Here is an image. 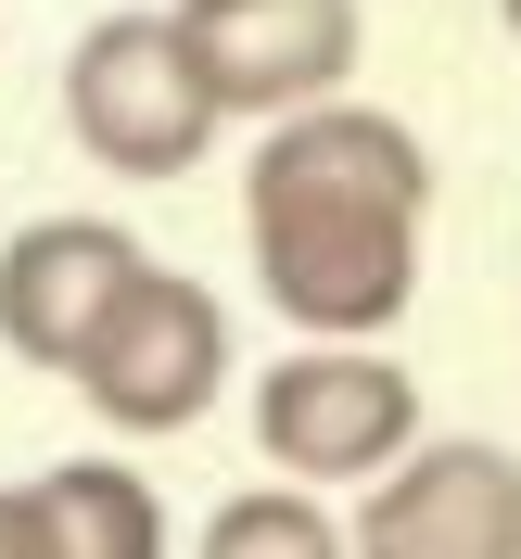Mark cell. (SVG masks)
I'll use <instances>...</instances> for the list:
<instances>
[{
	"label": "cell",
	"instance_id": "obj_1",
	"mask_svg": "<svg viewBox=\"0 0 521 559\" xmlns=\"http://www.w3.org/2000/svg\"><path fill=\"white\" fill-rule=\"evenodd\" d=\"M419 216H433V153L382 103H306L242 166L254 293L306 344H382L419 306Z\"/></svg>",
	"mask_w": 521,
	"mask_h": 559
},
{
	"label": "cell",
	"instance_id": "obj_2",
	"mask_svg": "<svg viewBox=\"0 0 521 559\" xmlns=\"http://www.w3.org/2000/svg\"><path fill=\"white\" fill-rule=\"evenodd\" d=\"M64 128L103 178H191L229 128L216 76L191 64L178 13H103L64 51Z\"/></svg>",
	"mask_w": 521,
	"mask_h": 559
},
{
	"label": "cell",
	"instance_id": "obj_3",
	"mask_svg": "<svg viewBox=\"0 0 521 559\" xmlns=\"http://www.w3.org/2000/svg\"><path fill=\"white\" fill-rule=\"evenodd\" d=\"M254 445L280 484H382L419 445V382L382 344H293L254 369Z\"/></svg>",
	"mask_w": 521,
	"mask_h": 559
},
{
	"label": "cell",
	"instance_id": "obj_4",
	"mask_svg": "<svg viewBox=\"0 0 521 559\" xmlns=\"http://www.w3.org/2000/svg\"><path fill=\"white\" fill-rule=\"evenodd\" d=\"M76 394H90L103 432H140V445L191 432V419L229 394V306H216L191 267L153 254V267L128 280V306L103 318V344L76 356Z\"/></svg>",
	"mask_w": 521,
	"mask_h": 559
},
{
	"label": "cell",
	"instance_id": "obj_5",
	"mask_svg": "<svg viewBox=\"0 0 521 559\" xmlns=\"http://www.w3.org/2000/svg\"><path fill=\"white\" fill-rule=\"evenodd\" d=\"M356 559H521V457L484 432L407 445L382 484H356Z\"/></svg>",
	"mask_w": 521,
	"mask_h": 559
},
{
	"label": "cell",
	"instance_id": "obj_6",
	"mask_svg": "<svg viewBox=\"0 0 521 559\" xmlns=\"http://www.w3.org/2000/svg\"><path fill=\"white\" fill-rule=\"evenodd\" d=\"M178 38H191V64L216 76V103L280 128V115L306 103H344L356 76V0H178Z\"/></svg>",
	"mask_w": 521,
	"mask_h": 559
},
{
	"label": "cell",
	"instance_id": "obj_7",
	"mask_svg": "<svg viewBox=\"0 0 521 559\" xmlns=\"http://www.w3.org/2000/svg\"><path fill=\"white\" fill-rule=\"evenodd\" d=\"M153 254L115 229V216H26L13 242H0V344L26 356V369H64L103 344V318L128 306V280Z\"/></svg>",
	"mask_w": 521,
	"mask_h": 559
},
{
	"label": "cell",
	"instance_id": "obj_8",
	"mask_svg": "<svg viewBox=\"0 0 521 559\" xmlns=\"http://www.w3.org/2000/svg\"><path fill=\"white\" fill-rule=\"evenodd\" d=\"M38 509H51V547L64 559H166V496L128 457H51Z\"/></svg>",
	"mask_w": 521,
	"mask_h": 559
},
{
	"label": "cell",
	"instance_id": "obj_9",
	"mask_svg": "<svg viewBox=\"0 0 521 559\" xmlns=\"http://www.w3.org/2000/svg\"><path fill=\"white\" fill-rule=\"evenodd\" d=\"M191 559H356V534L318 509V484H254V496H229L204 522Z\"/></svg>",
	"mask_w": 521,
	"mask_h": 559
},
{
	"label": "cell",
	"instance_id": "obj_10",
	"mask_svg": "<svg viewBox=\"0 0 521 559\" xmlns=\"http://www.w3.org/2000/svg\"><path fill=\"white\" fill-rule=\"evenodd\" d=\"M0 559H64V547H51V509H38V484H0Z\"/></svg>",
	"mask_w": 521,
	"mask_h": 559
},
{
	"label": "cell",
	"instance_id": "obj_11",
	"mask_svg": "<svg viewBox=\"0 0 521 559\" xmlns=\"http://www.w3.org/2000/svg\"><path fill=\"white\" fill-rule=\"evenodd\" d=\"M496 26H509V38H521V0H496Z\"/></svg>",
	"mask_w": 521,
	"mask_h": 559
}]
</instances>
